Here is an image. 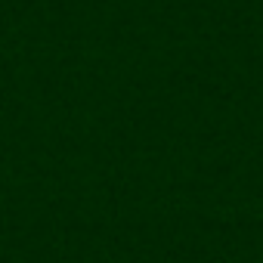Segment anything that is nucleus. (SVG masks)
Wrapping results in <instances>:
<instances>
[]
</instances>
